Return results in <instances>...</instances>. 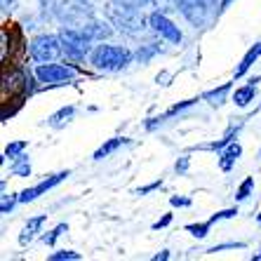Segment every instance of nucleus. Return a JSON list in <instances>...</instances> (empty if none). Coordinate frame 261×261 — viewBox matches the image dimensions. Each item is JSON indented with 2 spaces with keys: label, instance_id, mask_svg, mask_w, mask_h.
Returning a JSON list of instances; mask_svg holds the SVG:
<instances>
[{
  "label": "nucleus",
  "instance_id": "nucleus-1",
  "mask_svg": "<svg viewBox=\"0 0 261 261\" xmlns=\"http://www.w3.org/2000/svg\"><path fill=\"white\" fill-rule=\"evenodd\" d=\"M55 12L66 26L80 29L92 19V5L85 0H57Z\"/></svg>",
  "mask_w": 261,
  "mask_h": 261
},
{
  "label": "nucleus",
  "instance_id": "nucleus-2",
  "mask_svg": "<svg viewBox=\"0 0 261 261\" xmlns=\"http://www.w3.org/2000/svg\"><path fill=\"white\" fill-rule=\"evenodd\" d=\"M132 59V52L125 47H118V45H99L94 52H92V64L103 71H118V68H125Z\"/></svg>",
  "mask_w": 261,
  "mask_h": 261
},
{
  "label": "nucleus",
  "instance_id": "nucleus-3",
  "mask_svg": "<svg viewBox=\"0 0 261 261\" xmlns=\"http://www.w3.org/2000/svg\"><path fill=\"white\" fill-rule=\"evenodd\" d=\"M111 21L127 36H137L141 33L146 26L144 17H141V10H134V7H125V5H118V3H111Z\"/></svg>",
  "mask_w": 261,
  "mask_h": 261
},
{
  "label": "nucleus",
  "instance_id": "nucleus-4",
  "mask_svg": "<svg viewBox=\"0 0 261 261\" xmlns=\"http://www.w3.org/2000/svg\"><path fill=\"white\" fill-rule=\"evenodd\" d=\"M59 38H61V45H64V52H66L68 59L83 61L87 55H90V38H87L80 29L68 26V29H64L59 33Z\"/></svg>",
  "mask_w": 261,
  "mask_h": 261
},
{
  "label": "nucleus",
  "instance_id": "nucleus-5",
  "mask_svg": "<svg viewBox=\"0 0 261 261\" xmlns=\"http://www.w3.org/2000/svg\"><path fill=\"white\" fill-rule=\"evenodd\" d=\"M61 52H64L61 38H55V36H38V38H33V43H31V57L36 61H40V64L55 61Z\"/></svg>",
  "mask_w": 261,
  "mask_h": 261
},
{
  "label": "nucleus",
  "instance_id": "nucleus-6",
  "mask_svg": "<svg viewBox=\"0 0 261 261\" xmlns=\"http://www.w3.org/2000/svg\"><path fill=\"white\" fill-rule=\"evenodd\" d=\"M36 75L40 83H47V85H55V83H64V80H71L75 75L71 66H64V64H40L36 68Z\"/></svg>",
  "mask_w": 261,
  "mask_h": 261
},
{
  "label": "nucleus",
  "instance_id": "nucleus-7",
  "mask_svg": "<svg viewBox=\"0 0 261 261\" xmlns=\"http://www.w3.org/2000/svg\"><path fill=\"white\" fill-rule=\"evenodd\" d=\"M148 24L153 26V31H155V33H160L163 38H167L170 43H174V45L181 43V38H184V36H181V31L176 29V26L172 24L170 19L165 17V12L155 10V12H153L151 17H148Z\"/></svg>",
  "mask_w": 261,
  "mask_h": 261
},
{
  "label": "nucleus",
  "instance_id": "nucleus-8",
  "mask_svg": "<svg viewBox=\"0 0 261 261\" xmlns=\"http://www.w3.org/2000/svg\"><path fill=\"white\" fill-rule=\"evenodd\" d=\"M207 3L205 0H179V10L193 26H202L207 21Z\"/></svg>",
  "mask_w": 261,
  "mask_h": 261
},
{
  "label": "nucleus",
  "instance_id": "nucleus-9",
  "mask_svg": "<svg viewBox=\"0 0 261 261\" xmlns=\"http://www.w3.org/2000/svg\"><path fill=\"white\" fill-rule=\"evenodd\" d=\"M68 176V172H61V174H57V176H52V179H47V181H43V184H38L36 189H29V191H24V193L19 195V202H31V200H36L40 193H45V191H49V189H55L57 184L61 181V179H66Z\"/></svg>",
  "mask_w": 261,
  "mask_h": 261
},
{
  "label": "nucleus",
  "instance_id": "nucleus-10",
  "mask_svg": "<svg viewBox=\"0 0 261 261\" xmlns=\"http://www.w3.org/2000/svg\"><path fill=\"white\" fill-rule=\"evenodd\" d=\"M80 31H83L90 40H103V38L111 36V26L106 24V21H101V19H94V17H92L87 24L80 26Z\"/></svg>",
  "mask_w": 261,
  "mask_h": 261
},
{
  "label": "nucleus",
  "instance_id": "nucleus-11",
  "mask_svg": "<svg viewBox=\"0 0 261 261\" xmlns=\"http://www.w3.org/2000/svg\"><path fill=\"white\" fill-rule=\"evenodd\" d=\"M43 224H45V217H33L29 224L24 226V231H21V236H19V243H21V245L31 243V240L36 238V233L40 231V226H43Z\"/></svg>",
  "mask_w": 261,
  "mask_h": 261
},
{
  "label": "nucleus",
  "instance_id": "nucleus-12",
  "mask_svg": "<svg viewBox=\"0 0 261 261\" xmlns=\"http://www.w3.org/2000/svg\"><path fill=\"white\" fill-rule=\"evenodd\" d=\"M254 83H259V78H254L252 83H249V85L236 90V94H233V101H236L238 106H247V103L254 99Z\"/></svg>",
  "mask_w": 261,
  "mask_h": 261
},
{
  "label": "nucleus",
  "instance_id": "nucleus-13",
  "mask_svg": "<svg viewBox=\"0 0 261 261\" xmlns=\"http://www.w3.org/2000/svg\"><path fill=\"white\" fill-rule=\"evenodd\" d=\"M259 55H261V43L256 45V47H252L247 52V55H245V59H243V64H240V66H238V71H236V78H240V75H245V73H247V68L252 66V64H254L256 59H259Z\"/></svg>",
  "mask_w": 261,
  "mask_h": 261
},
{
  "label": "nucleus",
  "instance_id": "nucleus-14",
  "mask_svg": "<svg viewBox=\"0 0 261 261\" xmlns=\"http://www.w3.org/2000/svg\"><path fill=\"white\" fill-rule=\"evenodd\" d=\"M240 153H243V148H240V146H238V144H233L231 148H228V151L224 153V160H221V167H224V170H231L233 160H238V158H240Z\"/></svg>",
  "mask_w": 261,
  "mask_h": 261
},
{
  "label": "nucleus",
  "instance_id": "nucleus-15",
  "mask_svg": "<svg viewBox=\"0 0 261 261\" xmlns=\"http://www.w3.org/2000/svg\"><path fill=\"white\" fill-rule=\"evenodd\" d=\"M120 144H122V139H118V137H116V139H111V141H106V144H103L101 148H99V151L94 153V160H101V158H106V155H109V153H113V151H116V148H118V146H120Z\"/></svg>",
  "mask_w": 261,
  "mask_h": 261
},
{
  "label": "nucleus",
  "instance_id": "nucleus-16",
  "mask_svg": "<svg viewBox=\"0 0 261 261\" xmlns=\"http://www.w3.org/2000/svg\"><path fill=\"white\" fill-rule=\"evenodd\" d=\"M73 113H75V109H73V106H68V109H61L59 113H55L49 120H52V125H55V127H59V125H64V122L71 120Z\"/></svg>",
  "mask_w": 261,
  "mask_h": 261
},
{
  "label": "nucleus",
  "instance_id": "nucleus-17",
  "mask_svg": "<svg viewBox=\"0 0 261 261\" xmlns=\"http://www.w3.org/2000/svg\"><path fill=\"white\" fill-rule=\"evenodd\" d=\"M151 3L158 7L160 12H172V10H179V0H151Z\"/></svg>",
  "mask_w": 261,
  "mask_h": 261
},
{
  "label": "nucleus",
  "instance_id": "nucleus-18",
  "mask_svg": "<svg viewBox=\"0 0 261 261\" xmlns=\"http://www.w3.org/2000/svg\"><path fill=\"white\" fill-rule=\"evenodd\" d=\"M12 174H17V176H29V174H31V165L26 163L24 155L19 158L17 165H12Z\"/></svg>",
  "mask_w": 261,
  "mask_h": 261
},
{
  "label": "nucleus",
  "instance_id": "nucleus-19",
  "mask_svg": "<svg viewBox=\"0 0 261 261\" xmlns=\"http://www.w3.org/2000/svg\"><path fill=\"white\" fill-rule=\"evenodd\" d=\"M210 226H212V221H207V224H191V226H186V231H191L195 238H205L207 231H210Z\"/></svg>",
  "mask_w": 261,
  "mask_h": 261
},
{
  "label": "nucleus",
  "instance_id": "nucleus-20",
  "mask_svg": "<svg viewBox=\"0 0 261 261\" xmlns=\"http://www.w3.org/2000/svg\"><path fill=\"white\" fill-rule=\"evenodd\" d=\"M26 148V141H17V144H10L5 148V155H10V158H21V151Z\"/></svg>",
  "mask_w": 261,
  "mask_h": 261
},
{
  "label": "nucleus",
  "instance_id": "nucleus-21",
  "mask_svg": "<svg viewBox=\"0 0 261 261\" xmlns=\"http://www.w3.org/2000/svg\"><path fill=\"white\" fill-rule=\"evenodd\" d=\"M252 186H254V179H252V176H249V179H245L243 186L238 189V195H236L238 200H245V198L249 195V191H252Z\"/></svg>",
  "mask_w": 261,
  "mask_h": 261
},
{
  "label": "nucleus",
  "instance_id": "nucleus-22",
  "mask_svg": "<svg viewBox=\"0 0 261 261\" xmlns=\"http://www.w3.org/2000/svg\"><path fill=\"white\" fill-rule=\"evenodd\" d=\"M49 259H52V261H64V259L78 261V259H80V254H78V252H57V254H52Z\"/></svg>",
  "mask_w": 261,
  "mask_h": 261
},
{
  "label": "nucleus",
  "instance_id": "nucleus-23",
  "mask_svg": "<svg viewBox=\"0 0 261 261\" xmlns=\"http://www.w3.org/2000/svg\"><path fill=\"white\" fill-rule=\"evenodd\" d=\"M118 5H125V7H134V10H141L146 3H151V0H113Z\"/></svg>",
  "mask_w": 261,
  "mask_h": 261
},
{
  "label": "nucleus",
  "instance_id": "nucleus-24",
  "mask_svg": "<svg viewBox=\"0 0 261 261\" xmlns=\"http://www.w3.org/2000/svg\"><path fill=\"white\" fill-rule=\"evenodd\" d=\"M64 231H66V224H59L55 231L49 233V236H45V243H47V245H55V240H57V238H59Z\"/></svg>",
  "mask_w": 261,
  "mask_h": 261
},
{
  "label": "nucleus",
  "instance_id": "nucleus-25",
  "mask_svg": "<svg viewBox=\"0 0 261 261\" xmlns=\"http://www.w3.org/2000/svg\"><path fill=\"white\" fill-rule=\"evenodd\" d=\"M226 92H228V85H224V87H221V90H219V92H210V94H207V99H217V101H214V103H221V99H224V94H226Z\"/></svg>",
  "mask_w": 261,
  "mask_h": 261
},
{
  "label": "nucleus",
  "instance_id": "nucleus-26",
  "mask_svg": "<svg viewBox=\"0 0 261 261\" xmlns=\"http://www.w3.org/2000/svg\"><path fill=\"white\" fill-rule=\"evenodd\" d=\"M236 210H226V212H219V214H214V217L212 219H210V221H212V224H214V221H219V219H228V217H236Z\"/></svg>",
  "mask_w": 261,
  "mask_h": 261
},
{
  "label": "nucleus",
  "instance_id": "nucleus-27",
  "mask_svg": "<svg viewBox=\"0 0 261 261\" xmlns=\"http://www.w3.org/2000/svg\"><path fill=\"white\" fill-rule=\"evenodd\" d=\"M172 221V214H165L163 219H160V221H155V224H153V228H155V231H158V228H163V226H167Z\"/></svg>",
  "mask_w": 261,
  "mask_h": 261
},
{
  "label": "nucleus",
  "instance_id": "nucleus-28",
  "mask_svg": "<svg viewBox=\"0 0 261 261\" xmlns=\"http://www.w3.org/2000/svg\"><path fill=\"white\" fill-rule=\"evenodd\" d=\"M172 205H191V200H186V198H172Z\"/></svg>",
  "mask_w": 261,
  "mask_h": 261
},
{
  "label": "nucleus",
  "instance_id": "nucleus-29",
  "mask_svg": "<svg viewBox=\"0 0 261 261\" xmlns=\"http://www.w3.org/2000/svg\"><path fill=\"white\" fill-rule=\"evenodd\" d=\"M12 205H14V200H3V212H7V210H12Z\"/></svg>",
  "mask_w": 261,
  "mask_h": 261
},
{
  "label": "nucleus",
  "instance_id": "nucleus-30",
  "mask_svg": "<svg viewBox=\"0 0 261 261\" xmlns=\"http://www.w3.org/2000/svg\"><path fill=\"white\" fill-rule=\"evenodd\" d=\"M176 170H179V172L186 170V160H181V163H176Z\"/></svg>",
  "mask_w": 261,
  "mask_h": 261
},
{
  "label": "nucleus",
  "instance_id": "nucleus-31",
  "mask_svg": "<svg viewBox=\"0 0 261 261\" xmlns=\"http://www.w3.org/2000/svg\"><path fill=\"white\" fill-rule=\"evenodd\" d=\"M205 3H207V5H210V7H212V5H217V0H205Z\"/></svg>",
  "mask_w": 261,
  "mask_h": 261
},
{
  "label": "nucleus",
  "instance_id": "nucleus-32",
  "mask_svg": "<svg viewBox=\"0 0 261 261\" xmlns=\"http://www.w3.org/2000/svg\"><path fill=\"white\" fill-rule=\"evenodd\" d=\"M254 259H261V252H259V254H256V256H254Z\"/></svg>",
  "mask_w": 261,
  "mask_h": 261
},
{
  "label": "nucleus",
  "instance_id": "nucleus-33",
  "mask_svg": "<svg viewBox=\"0 0 261 261\" xmlns=\"http://www.w3.org/2000/svg\"><path fill=\"white\" fill-rule=\"evenodd\" d=\"M259 224H261V217H259Z\"/></svg>",
  "mask_w": 261,
  "mask_h": 261
}]
</instances>
